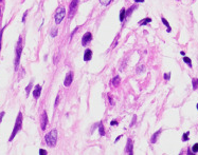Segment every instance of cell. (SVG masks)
I'll list each match as a JSON object with an SVG mask.
<instances>
[{
  "label": "cell",
  "mask_w": 198,
  "mask_h": 155,
  "mask_svg": "<svg viewBox=\"0 0 198 155\" xmlns=\"http://www.w3.org/2000/svg\"><path fill=\"white\" fill-rule=\"evenodd\" d=\"M0 15H1V10H0Z\"/></svg>",
  "instance_id": "60d3db41"
},
{
  "label": "cell",
  "mask_w": 198,
  "mask_h": 155,
  "mask_svg": "<svg viewBox=\"0 0 198 155\" xmlns=\"http://www.w3.org/2000/svg\"><path fill=\"white\" fill-rule=\"evenodd\" d=\"M151 22H152V18L146 17V18H144V19H142V20L139 21V25H146V24H148V23H151Z\"/></svg>",
  "instance_id": "5bb4252c"
},
{
  "label": "cell",
  "mask_w": 198,
  "mask_h": 155,
  "mask_svg": "<svg viewBox=\"0 0 198 155\" xmlns=\"http://www.w3.org/2000/svg\"><path fill=\"white\" fill-rule=\"evenodd\" d=\"M57 31H58L57 29H52V30H51V34H50L51 37H55L56 35H57V33H58Z\"/></svg>",
  "instance_id": "603a6c76"
},
{
  "label": "cell",
  "mask_w": 198,
  "mask_h": 155,
  "mask_svg": "<svg viewBox=\"0 0 198 155\" xmlns=\"http://www.w3.org/2000/svg\"><path fill=\"white\" fill-rule=\"evenodd\" d=\"M1 1H2V0H0V2H1Z\"/></svg>",
  "instance_id": "b9f144b4"
},
{
  "label": "cell",
  "mask_w": 198,
  "mask_h": 155,
  "mask_svg": "<svg viewBox=\"0 0 198 155\" xmlns=\"http://www.w3.org/2000/svg\"><path fill=\"white\" fill-rule=\"evenodd\" d=\"M92 40V34L90 32H87V33H85L82 37V45L83 46H86L89 42H91Z\"/></svg>",
  "instance_id": "5b68a950"
},
{
  "label": "cell",
  "mask_w": 198,
  "mask_h": 155,
  "mask_svg": "<svg viewBox=\"0 0 198 155\" xmlns=\"http://www.w3.org/2000/svg\"><path fill=\"white\" fill-rule=\"evenodd\" d=\"M125 18H126V10L123 8L120 11V21H124Z\"/></svg>",
  "instance_id": "e0dca14e"
},
{
  "label": "cell",
  "mask_w": 198,
  "mask_h": 155,
  "mask_svg": "<svg viewBox=\"0 0 198 155\" xmlns=\"http://www.w3.org/2000/svg\"><path fill=\"white\" fill-rule=\"evenodd\" d=\"M144 2V0H135V3H142Z\"/></svg>",
  "instance_id": "d590c367"
},
{
  "label": "cell",
  "mask_w": 198,
  "mask_h": 155,
  "mask_svg": "<svg viewBox=\"0 0 198 155\" xmlns=\"http://www.w3.org/2000/svg\"><path fill=\"white\" fill-rule=\"evenodd\" d=\"M192 85H193V90H197L198 89V79L197 78H193L192 79Z\"/></svg>",
  "instance_id": "ac0fdd59"
},
{
  "label": "cell",
  "mask_w": 198,
  "mask_h": 155,
  "mask_svg": "<svg viewBox=\"0 0 198 155\" xmlns=\"http://www.w3.org/2000/svg\"><path fill=\"white\" fill-rule=\"evenodd\" d=\"M136 8H137L136 5H135V7H131V8H129V9H128V10L126 11V17H128V16H130V14L132 13V11H133V10H135Z\"/></svg>",
  "instance_id": "44dd1931"
},
{
  "label": "cell",
  "mask_w": 198,
  "mask_h": 155,
  "mask_svg": "<svg viewBox=\"0 0 198 155\" xmlns=\"http://www.w3.org/2000/svg\"><path fill=\"white\" fill-rule=\"evenodd\" d=\"M111 2H112V0H100V3H101L102 5H104V7L109 5Z\"/></svg>",
  "instance_id": "d6986e66"
},
{
  "label": "cell",
  "mask_w": 198,
  "mask_h": 155,
  "mask_svg": "<svg viewBox=\"0 0 198 155\" xmlns=\"http://www.w3.org/2000/svg\"><path fill=\"white\" fill-rule=\"evenodd\" d=\"M58 102H60V95H57V97H56V100H55V103H54V107L55 108L58 106Z\"/></svg>",
  "instance_id": "4316f807"
},
{
  "label": "cell",
  "mask_w": 198,
  "mask_h": 155,
  "mask_svg": "<svg viewBox=\"0 0 198 155\" xmlns=\"http://www.w3.org/2000/svg\"><path fill=\"white\" fill-rule=\"evenodd\" d=\"M192 153H193V152H192V151H191V150L189 149V151H188V154H192Z\"/></svg>",
  "instance_id": "f35d334b"
},
{
  "label": "cell",
  "mask_w": 198,
  "mask_h": 155,
  "mask_svg": "<svg viewBox=\"0 0 198 155\" xmlns=\"http://www.w3.org/2000/svg\"><path fill=\"white\" fill-rule=\"evenodd\" d=\"M189 135H190V132H185V133L182 135V140H183V141H188V140H189Z\"/></svg>",
  "instance_id": "7402d4cb"
},
{
  "label": "cell",
  "mask_w": 198,
  "mask_h": 155,
  "mask_svg": "<svg viewBox=\"0 0 198 155\" xmlns=\"http://www.w3.org/2000/svg\"><path fill=\"white\" fill-rule=\"evenodd\" d=\"M125 153L129 154V155L133 154V140L131 138L127 139V144H126V147H125Z\"/></svg>",
  "instance_id": "ba28073f"
},
{
  "label": "cell",
  "mask_w": 198,
  "mask_h": 155,
  "mask_svg": "<svg viewBox=\"0 0 198 155\" xmlns=\"http://www.w3.org/2000/svg\"><path fill=\"white\" fill-rule=\"evenodd\" d=\"M78 2H79V0H72V2L70 4V8H69V18H72V16L74 15V13H75V11L77 9Z\"/></svg>",
  "instance_id": "8992f818"
},
{
  "label": "cell",
  "mask_w": 198,
  "mask_h": 155,
  "mask_svg": "<svg viewBox=\"0 0 198 155\" xmlns=\"http://www.w3.org/2000/svg\"><path fill=\"white\" fill-rule=\"evenodd\" d=\"M183 61H184L185 63H188L190 68H192V60H191V59H190L189 57H186V56H183Z\"/></svg>",
  "instance_id": "ffe728a7"
},
{
  "label": "cell",
  "mask_w": 198,
  "mask_h": 155,
  "mask_svg": "<svg viewBox=\"0 0 198 155\" xmlns=\"http://www.w3.org/2000/svg\"><path fill=\"white\" fill-rule=\"evenodd\" d=\"M26 15H28V11H26V12L23 14V17H22V22H24V21H25V17H26Z\"/></svg>",
  "instance_id": "836d02e7"
},
{
  "label": "cell",
  "mask_w": 198,
  "mask_h": 155,
  "mask_svg": "<svg viewBox=\"0 0 198 155\" xmlns=\"http://www.w3.org/2000/svg\"><path fill=\"white\" fill-rule=\"evenodd\" d=\"M180 54H181L182 56H184V55H185V53H184V52H183V51H181V52H180Z\"/></svg>",
  "instance_id": "74e56055"
},
{
  "label": "cell",
  "mask_w": 198,
  "mask_h": 155,
  "mask_svg": "<svg viewBox=\"0 0 198 155\" xmlns=\"http://www.w3.org/2000/svg\"><path fill=\"white\" fill-rule=\"evenodd\" d=\"M39 154H40V155H46V154H47V151L44 150V149H41V150H39Z\"/></svg>",
  "instance_id": "4dcf8cb0"
},
{
  "label": "cell",
  "mask_w": 198,
  "mask_h": 155,
  "mask_svg": "<svg viewBox=\"0 0 198 155\" xmlns=\"http://www.w3.org/2000/svg\"><path fill=\"white\" fill-rule=\"evenodd\" d=\"M110 124H111V126H118V121H117V120H111Z\"/></svg>",
  "instance_id": "1f68e13d"
},
{
  "label": "cell",
  "mask_w": 198,
  "mask_h": 155,
  "mask_svg": "<svg viewBox=\"0 0 198 155\" xmlns=\"http://www.w3.org/2000/svg\"><path fill=\"white\" fill-rule=\"evenodd\" d=\"M3 30H4V28L1 30V32H0V50H1V39H2V33H3Z\"/></svg>",
  "instance_id": "83f0119b"
},
{
  "label": "cell",
  "mask_w": 198,
  "mask_h": 155,
  "mask_svg": "<svg viewBox=\"0 0 198 155\" xmlns=\"http://www.w3.org/2000/svg\"><path fill=\"white\" fill-rule=\"evenodd\" d=\"M161 132H162V130L160 129V130H158L157 132H155V133L153 134V136L151 137V142H152V144H156V142H157L158 137H159V135L161 134Z\"/></svg>",
  "instance_id": "7c38bea8"
},
{
  "label": "cell",
  "mask_w": 198,
  "mask_h": 155,
  "mask_svg": "<svg viewBox=\"0 0 198 155\" xmlns=\"http://www.w3.org/2000/svg\"><path fill=\"white\" fill-rule=\"evenodd\" d=\"M196 107H197V110H198V103H197V106H196Z\"/></svg>",
  "instance_id": "ab89813d"
},
{
  "label": "cell",
  "mask_w": 198,
  "mask_h": 155,
  "mask_svg": "<svg viewBox=\"0 0 198 155\" xmlns=\"http://www.w3.org/2000/svg\"><path fill=\"white\" fill-rule=\"evenodd\" d=\"M120 81H121L120 76H119V75H117L116 77H114V78H112V86H114V87H119Z\"/></svg>",
  "instance_id": "4fadbf2b"
},
{
  "label": "cell",
  "mask_w": 198,
  "mask_h": 155,
  "mask_svg": "<svg viewBox=\"0 0 198 155\" xmlns=\"http://www.w3.org/2000/svg\"><path fill=\"white\" fill-rule=\"evenodd\" d=\"M3 115H4V112L0 113V122H1V120H2V118H3Z\"/></svg>",
  "instance_id": "e575fe53"
},
{
  "label": "cell",
  "mask_w": 198,
  "mask_h": 155,
  "mask_svg": "<svg viewBox=\"0 0 198 155\" xmlns=\"http://www.w3.org/2000/svg\"><path fill=\"white\" fill-rule=\"evenodd\" d=\"M40 94H41V86L36 85L35 88H34V90H33V96H34V98L38 99L39 96H40Z\"/></svg>",
  "instance_id": "30bf717a"
},
{
  "label": "cell",
  "mask_w": 198,
  "mask_h": 155,
  "mask_svg": "<svg viewBox=\"0 0 198 155\" xmlns=\"http://www.w3.org/2000/svg\"><path fill=\"white\" fill-rule=\"evenodd\" d=\"M40 123H41V130H46V128L49 123V118H48V115H47V112L44 111L42 112V115L40 117Z\"/></svg>",
  "instance_id": "52a82bcc"
},
{
  "label": "cell",
  "mask_w": 198,
  "mask_h": 155,
  "mask_svg": "<svg viewBox=\"0 0 198 155\" xmlns=\"http://www.w3.org/2000/svg\"><path fill=\"white\" fill-rule=\"evenodd\" d=\"M45 140H46V144L53 148L56 146V142H57V130L56 129H53V130H51L48 134H46L45 136Z\"/></svg>",
  "instance_id": "6da1fadb"
},
{
  "label": "cell",
  "mask_w": 198,
  "mask_h": 155,
  "mask_svg": "<svg viewBox=\"0 0 198 155\" xmlns=\"http://www.w3.org/2000/svg\"><path fill=\"white\" fill-rule=\"evenodd\" d=\"M136 120H137V116L136 115H133V119L131 120V123H130V127H132L135 123H136Z\"/></svg>",
  "instance_id": "f1b7e54d"
},
{
  "label": "cell",
  "mask_w": 198,
  "mask_h": 155,
  "mask_svg": "<svg viewBox=\"0 0 198 155\" xmlns=\"http://www.w3.org/2000/svg\"><path fill=\"white\" fill-rule=\"evenodd\" d=\"M143 70H144V67H142V68H141V67H139V68L137 69V73H140V71H141V72H142Z\"/></svg>",
  "instance_id": "d6a6232c"
},
{
  "label": "cell",
  "mask_w": 198,
  "mask_h": 155,
  "mask_svg": "<svg viewBox=\"0 0 198 155\" xmlns=\"http://www.w3.org/2000/svg\"><path fill=\"white\" fill-rule=\"evenodd\" d=\"M192 152H193V153H197V152H198V142L195 144V145L192 147Z\"/></svg>",
  "instance_id": "d4e9b609"
},
{
  "label": "cell",
  "mask_w": 198,
  "mask_h": 155,
  "mask_svg": "<svg viewBox=\"0 0 198 155\" xmlns=\"http://www.w3.org/2000/svg\"><path fill=\"white\" fill-rule=\"evenodd\" d=\"M121 137H122V135H119V136H118V137L116 138V142H117V141H119V139H120Z\"/></svg>",
  "instance_id": "8d00e7d4"
},
{
  "label": "cell",
  "mask_w": 198,
  "mask_h": 155,
  "mask_svg": "<svg viewBox=\"0 0 198 155\" xmlns=\"http://www.w3.org/2000/svg\"><path fill=\"white\" fill-rule=\"evenodd\" d=\"M99 133H100L101 136L105 135V128H104V124L102 123V121L99 123Z\"/></svg>",
  "instance_id": "9a60e30c"
},
{
  "label": "cell",
  "mask_w": 198,
  "mask_h": 155,
  "mask_svg": "<svg viewBox=\"0 0 198 155\" xmlns=\"http://www.w3.org/2000/svg\"><path fill=\"white\" fill-rule=\"evenodd\" d=\"M108 99H109L110 105H111V106H114V105H115V102H114V100H112V98H111V96H110V95H108Z\"/></svg>",
  "instance_id": "f546056e"
},
{
  "label": "cell",
  "mask_w": 198,
  "mask_h": 155,
  "mask_svg": "<svg viewBox=\"0 0 198 155\" xmlns=\"http://www.w3.org/2000/svg\"><path fill=\"white\" fill-rule=\"evenodd\" d=\"M161 21L163 22V24H164V25H166V28H167V32H168V33H171V32H172V28L169 27V23H168V21H167V20H166L164 17H162V18H161Z\"/></svg>",
  "instance_id": "2e32d148"
},
{
  "label": "cell",
  "mask_w": 198,
  "mask_h": 155,
  "mask_svg": "<svg viewBox=\"0 0 198 155\" xmlns=\"http://www.w3.org/2000/svg\"><path fill=\"white\" fill-rule=\"evenodd\" d=\"M72 81H73V73L70 71V72L67 73V75H66V77H65L64 86H65V87H70L71 84H72Z\"/></svg>",
  "instance_id": "9c48e42d"
},
{
  "label": "cell",
  "mask_w": 198,
  "mask_h": 155,
  "mask_svg": "<svg viewBox=\"0 0 198 155\" xmlns=\"http://www.w3.org/2000/svg\"><path fill=\"white\" fill-rule=\"evenodd\" d=\"M92 58V51L90 49H87L84 53V61H89Z\"/></svg>",
  "instance_id": "8fae6325"
},
{
  "label": "cell",
  "mask_w": 198,
  "mask_h": 155,
  "mask_svg": "<svg viewBox=\"0 0 198 155\" xmlns=\"http://www.w3.org/2000/svg\"><path fill=\"white\" fill-rule=\"evenodd\" d=\"M31 88H32V81L29 84V86L26 87V89H25V92H26V96H29V94H30V90H31Z\"/></svg>",
  "instance_id": "cb8c5ba5"
},
{
  "label": "cell",
  "mask_w": 198,
  "mask_h": 155,
  "mask_svg": "<svg viewBox=\"0 0 198 155\" xmlns=\"http://www.w3.org/2000/svg\"><path fill=\"white\" fill-rule=\"evenodd\" d=\"M22 129V114L21 112L18 113V116L16 118V122H15V127L13 129V132H12V135L10 136V141H12L14 139V137L16 136V134Z\"/></svg>",
  "instance_id": "7a4b0ae2"
},
{
  "label": "cell",
  "mask_w": 198,
  "mask_h": 155,
  "mask_svg": "<svg viewBox=\"0 0 198 155\" xmlns=\"http://www.w3.org/2000/svg\"><path fill=\"white\" fill-rule=\"evenodd\" d=\"M65 16H66V10H65V8H63V7L57 8V9H56V12H55V15H54L55 23L56 24H60L63 21V19L65 18Z\"/></svg>",
  "instance_id": "3957f363"
},
{
  "label": "cell",
  "mask_w": 198,
  "mask_h": 155,
  "mask_svg": "<svg viewBox=\"0 0 198 155\" xmlns=\"http://www.w3.org/2000/svg\"><path fill=\"white\" fill-rule=\"evenodd\" d=\"M21 52H22V39H21V37H19V40L17 42V46H16V59H15V69L16 70H17L18 64H19Z\"/></svg>",
  "instance_id": "277c9868"
},
{
  "label": "cell",
  "mask_w": 198,
  "mask_h": 155,
  "mask_svg": "<svg viewBox=\"0 0 198 155\" xmlns=\"http://www.w3.org/2000/svg\"><path fill=\"white\" fill-rule=\"evenodd\" d=\"M169 78H171V74H169V73H165L164 74V79L165 80H169Z\"/></svg>",
  "instance_id": "484cf974"
}]
</instances>
